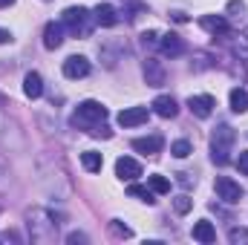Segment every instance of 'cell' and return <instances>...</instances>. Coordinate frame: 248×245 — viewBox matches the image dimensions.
I'll list each match as a JSON object with an SVG mask.
<instances>
[{
  "label": "cell",
  "mask_w": 248,
  "mask_h": 245,
  "mask_svg": "<svg viewBox=\"0 0 248 245\" xmlns=\"http://www.w3.org/2000/svg\"><path fill=\"white\" fill-rule=\"evenodd\" d=\"M214 190H217V199H222V202H228V205H237V202H243V196H246V190L240 187V182H234L231 176H219V179L214 182Z\"/></svg>",
  "instance_id": "277c9868"
},
{
  "label": "cell",
  "mask_w": 248,
  "mask_h": 245,
  "mask_svg": "<svg viewBox=\"0 0 248 245\" xmlns=\"http://www.w3.org/2000/svg\"><path fill=\"white\" fill-rule=\"evenodd\" d=\"M228 101H231V110H234V113H248V90L234 87L231 95H228Z\"/></svg>",
  "instance_id": "ac0fdd59"
},
{
  "label": "cell",
  "mask_w": 248,
  "mask_h": 245,
  "mask_svg": "<svg viewBox=\"0 0 248 245\" xmlns=\"http://www.w3.org/2000/svg\"><path fill=\"white\" fill-rule=\"evenodd\" d=\"M93 17H95L98 26H116V23H119V12H116V6H110V3H98V6L93 9Z\"/></svg>",
  "instance_id": "5bb4252c"
},
{
  "label": "cell",
  "mask_w": 248,
  "mask_h": 245,
  "mask_svg": "<svg viewBox=\"0 0 248 245\" xmlns=\"http://www.w3.org/2000/svg\"><path fill=\"white\" fill-rule=\"evenodd\" d=\"M179 184H185V187H190V184H193V179H190V173H179Z\"/></svg>",
  "instance_id": "f1b7e54d"
},
{
  "label": "cell",
  "mask_w": 248,
  "mask_h": 245,
  "mask_svg": "<svg viewBox=\"0 0 248 245\" xmlns=\"http://www.w3.org/2000/svg\"><path fill=\"white\" fill-rule=\"evenodd\" d=\"M23 92H26L29 98H41V95H44V78H41L38 72H26V78H23Z\"/></svg>",
  "instance_id": "2e32d148"
},
{
  "label": "cell",
  "mask_w": 248,
  "mask_h": 245,
  "mask_svg": "<svg viewBox=\"0 0 248 245\" xmlns=\"http://www.w3.org/2000/svg\"><path fill=\"white\" fill-rule=\"evenodd\" d=\"M159 49H162L168 58H179V55H185L187 46H185V41H182L179 35H173V32H170V35L159 38Z\"/></svg>",
  "instance_id": "8fae6325"
},
{
  "label": "cell",
  "mask_w": 248,
  "mask_h": 245,
  "mask_svg": "<svg viewBox=\"0 0 248 245\" xmlns=\"http://www.w3.org/2000/svg\"><path fill=\"white\" fill-rule=\"evenodd\" d=\"M107 119V107L101 104V101H81L78 104V110H75V116H72V124H81V127H95V124H101Z\"/></svg>",
  "instance_id": "3957f363"
},
{
  "label": "cell",
  "mask_w": 248,
  "mask_h": 245,
  "mask_svg": "<svg viewBox=\"0 0 248 245\" xmlns=\"http://www.w3.org/2000/svg\"><path fill=\"white\" fill-rule=\"evenodd\" d=\"M127 193H130L133 199L147 202V205H153V202H156V193L150 190V184H147V187H144V184H130V187H127Z\"/></svg>",
  "instance_id": "ffe728a7"
},
{
  "label": "cell",
  "mask_w": 248,
  "mask_h": 245,
  "mask_svg": "<svg viewBox=\"0 0 248 245\" xmlns=\"http://www.w3.org/2000/svg\"><path fill=\"white\" fill-rule=\"evenodd\" d=\"M141 44H144V46H156V44H159V32H144V35H141Z\"/></svg>",
  "instance_id": "4316f807"
},
{
  "label": "cell",
  "mask_w": 248,
  "mask_h": 245,
  "mask_svg": "<svg viewBox=\"0 0 248 245\" xmlns=\"http://www.w3.org/2000/svg\"><path fill=\"white\" fill-rule=\"evenodd\" d=\"M243 38H246V41H248V29H246V32H243Z\"/></svg>",
  "instance_id": "d6a6232c"
},
{
  "label": "cell",
  "mask_w": 248,
  "mask_h": 245,
  "mask_svg": "<svg viewBox=\"0 0 248 245\" xmlns=\"http://www.w3.org/2000/svg\"><path fill=\"white\" fill-rule=\"evenodd\" d=\"M199 26L211 35H228L231 32V23L222 17V15H202L199 17Z\"/></svg>",
  "instance_id": "9c48e42d"
},
{
  "label": "cell",
  "mask_w": 248,
  "mask_h": 245,
  "mask_svg": "<svg viewBox=\"0 0 248 245\" xmlns=\"http://www.w3.org/2000/svg\"><path fill=\"white\" fill-rule=\"evenodd\" d=\"M162 144H165V138H162L159 133L144 136V138H133V150H139V153H144V156H156V153L162 150Z\"/></svg>",
  "instance_id": "30bf717a"
},
{
  "label": "cell",
  "mask_w": 248,
  "mask_h": 245,
  "mask_svg": "<svg viewBox=\"0 0 248 245\" xmlns=\"http://www.w3.org/2000/svg\"><path fill=\"white\" fill-rule=\"evenodd\" d=\"M147 116H150L147 107H127V110L119 113V124L122 127H139V124L147 122Z\"/></svg>",
  "instance_id": "7c38bea8"
},
{
  "label": "cell",
  "mask_w": 248,
  "mask_h": 245,
  "mask_svg": "<svg viewBox=\"0 0 248 245\" xmlns=\"http://www.w3.org/2000/svg\"><path fill=\"white\" fill-rule=\"evenodd\" d=\"M116 176L124 179V182H136V179L141 176V165H139L136 159H130V156H122V159L116 162Z\"/></svg>",
  "instance_id": "52a82bcc"
},
{
  "label": "cell",
  "mask_w": 248,
  "mask_h": 245,
  "mask_svg": "<svg viewBox=\"0 0 248 245\" xmlns=\"http://www.w3.org/2000/svg\"><path fill=\"white\" fill-rule=\"evenodd\" d=\"M237 168H240L243 176H248V150H240V156H237Z\"/></svg>",
  "instance_id": "484cf974"
},
{
  "label": "cell",
  "mask_w": 248,
  "mask_h": 245,
  "mask_svg": "<svg viewBox=\"0 0 248 245\" xmlns=\"http://www.w3.org/2000/svg\"><path fill=\"white\" fill-rule=\"evenodd\" d=\"M234 141H237L234 127L219 124V127L211 133V159H214L217 165H228V162H231V153H234Z\"/></svg>",
  "instance_id": "6da1fadb"
},
{
  "label": "cell",
  "mask_w": 248,
  "mask_h": 245,
  "mask_svg": "<svg viewBox=\"0 0 248 245\" xmlns=\"http://www.w3.org/2000/svg\"><path fill=\"white\" fill-rule=\"evenodd\" d=\"M61 23H63V29H69L75 38H90L95 17H93L84 6H69V9H63Z\"/></svg>",
  "instance_id": "7a4b0ae2"
},
{
  "label": "cell",
  "mask_w": 248,
  "mask_h": 245,
  "mask_svg": "<svg viewBox=\"0 0 248 245\" xmlns=\"http://www.w3.org/2000/svg\"><path fill=\"white\" fill-rule=\"evenodd\" d=\"M170 153H173L176 159H187V156L193 153V144H190L187 138H179V141H173V144H170Z\"/></svg>",
  "instance_id": "44dd1931"
},
{
  "label": "cell",
  "mask_w": 248,
  "mask_h": 245,
  "mask_svg": "<svg viewBox=\"0 0 248 245\" xmlns=\"http://www.w3.org/2000/svg\"><path fill=\"white\" fill-rule=\"evenodd\" d=\"M81 165H84L87 173H98L101 165H104V159H101V153H95V150H84V153H81Z\"/></svg>",
  "instance_id": "d6986e66"
},
{
  "label": "cell",
  "mask_w": 248,
  "mask_h": 245,
  "mask_svg": "<svg viewBox=\"0 0 248 245\" xmlns=\"http://www.w3.org/2000/svg\"><path fill=\"white\" fill-rule=\"evenodd\" d=\"M12 41V32L9 29H0V44H9Z\"/></svg>",
  "instance_id": "f546056e"
},
{
  "label": "cell",
  "mask_w": 248,
  "mask_h": 245,
  "mask_svg": "<svg viewBox=\"0 0 248 245\" xmlns=\"http://www.w3.org/2000/svg\"><path fill=\"white\" fill-rule=\"evenodd\" d=\"M147 184L153 193H170V179H165V176H150Z\"/></svg>",
  "instance_id": "603a6c76"
},
{
  "label": "cell",
  "mask_w": 248,
  "mask_h": 245,
  "mask_svg": "<svg viewBox=\"0 0 248 245\" xmlns=\"http://www.w3.org/2000/svg\"><path fill=\"white\" fill-rule=\"evenodd\" d=\"M170 17H173V20H176V23H185V20H187V15H185V12H173V15H170Z\"/></svg>",
  "instance_id": "4dcf8cb0"
},
{
  "label": "cell",
  "mask_w": 248,
  "mask_h": 245,
  "mask_svg": "<svg viewBox=\"0 0 248 245\" xmlns=\"http://www.w3.org/2000/svg\"><path fill=\"white\" fill-rule=\"evenodd\" d=\"M61 44H63V23L49 20L46 29H44V46H46V49H58Z\"/></svg>",
  "instance_id": "9a60e30c"
},
{
  "label": "cell",
  "mask_w": 248,
  "mask_h": 245,
  "mask_svg": "<svg viewBox=\"0 0 248 245\" xmlns=\"http://www.w3.org/2000/svg\"><path fill=\"white\" fill-rule=\"evenodd\" d=\"M150 107H153V113L162 116V119H176V113H179V104H176L170 95H156Z\"/></svg>",
  "instance_id": "4fadbf2b"
},
{
  "label": "cell",
  "mask_w": 248,
  "mask_h": 245,
  "mask_svg": "<svg viewBox=\"0 0 248 245\" xmlns=\"http://www.w3.org/2000/svg\"><path fill=\"white\" fill-rule=\"evenodd\" d=\"M214 107H217L214 95H190V98H187V110H190L196 119H211Z\"/></svg>",
  "instance_id": "8992f818"
},
{
  "label": "cell",
  "mask_w": 248,
  "mask_h": 245,
  "mask_svg": "<svg viewBox=\"0 0 248 245\" xmlns=\"http://www.w3.org/2000/svg\"><path fill=\"white\" fill-rule=\"evenodd\" d=\"M110 231H113L116 237H122V240H130V237H133V228L122 225V219H113V222H110Z\"/></svg>",
  "instance_id": "cb8c5ba5"
},
{
  "label": "cell",
  "mask_w": 248,
  "mask_h": 245,
  "mask_svg": "<svg viewBox=\"0 0 248 245\" xmlns=\"http://www.w3.org/2000/svg\"><path fill=\"white\" fill-rule=\"evenodd\" d=\"M228 240H231V243L248 240V231H246V228H231V231H228Z\"/></svg>",
  "instance_id": "d4e9b609"
},
{
  "label": "cell",
  "mask_w": 248,
  "mask_h": 245,
  "mask_svg": "<svg viewBox=\"0 0 248 245\" xmlns=\"http://www.w3.org/2000/svg\"><path fill=\"white\" fill-rule=\"evenodd\" d=\"M144 81H147V87H162V84L168 81L165 66L156 61V58H147V61H144Z\"/></svg>",
  "instance_id": "ba28073f"
},
{
  "label": "cell",
  "mask_w": 248,
  "mask_h": 245,
  "mask_svg": "<svg viewBox=\"0 0 248 245\" xmlns=\"http://www.w3.org/2000/svg\"><path fill=\"white\" fill-rule=\"evenodd\" d=\"M193 240H196V243H205V245L214 243V240H217V228H214L208 219H199V222L193 225Z\"/></svg>",
  "instance_id": "e0dca14e"
},
{
  "label": "cell",
  "mask_w": 248,
  "mask_h": 245,
  "mask_svg": "<svg viewBox=\"0 0 248 245\" xmlns=\"http://www.w3.org/2000/svg\"><path fill=\"white\" fill-rule=\"evenodd\" d=\"M90 72H93V63L87 61L84 55H69V58L63 61V75H66V78H72V81L87 78Z\"/></svg>",
  "instance_id": "5b68a950"
},
{
  "label": "cell",
  "mask_w": 248,
  "mask_h": 245,
  "mask_svg": "<svg viewBox=\"0 0 248 245\" xmlns=\"http://www.w3.org/2000/svg\"><path fill=\"white\" fill-rule=\"evenodd\" d=\"M66 243H87V234H78V231H75V234L66 237Z\"/></svg>",
  "instance_id": "83f0119b"
},
{
  "label": "cell",
  "mask_w": 248,
  "mask_h": 245,
  "mask_svg": "<svg viewBox=\"0 0 248 245\" xmlns=\"http://www.w3.org/2000/svg\"><path fill=\"white\" fill-rule=\"evenodd\" d=\"M15 0H0V9H6V6H12Z\"/></svg>",
  "instance_id": "1f68e13d"
},
{
  "label": "cell",
  "mask_w": 248,
  "mask_h": 245,
  "mask_svg": "<svg viewBox=\"0 0 248 245\" xmlns=\"http://www.w3.org/2000/svg\"><path fill=\"white\" fill-rule=\"evenodd\" d=\"M190 208H193V199H190L187 193H179V196L173 199V211H176L179 216H185V214L190 211Z\"/></svg>",
  "instance_id": "7402d4cb"
}]
</instances>
